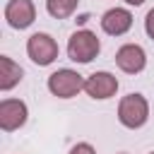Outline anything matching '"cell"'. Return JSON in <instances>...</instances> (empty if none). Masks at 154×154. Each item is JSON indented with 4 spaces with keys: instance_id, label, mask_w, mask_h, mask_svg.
Masks as SVG:
<instances>
[{
    "instance_id": "cell-7",
    "label": "cell",
    "mask_w": 154,
    "mask_h": 154,
    "mask_svg": "<svg viewBox=\"0 0 154 154\" xmlns=\"http://www.w3.org/2000/svg\"><path fill=\"white\" fill-rule=\"evenodd\" d=\"M5 19L12 29H26L36 19V7L31 0H10L5 5Z\"/></svg>"
},
{
    "instance_id": "cell-1",
    "label": "cell",
    "mask_w": 154,
    "mask_h": 154,
    "mask_svg": "<svg viewBox=\"0 0 154 154\" xmlns=\"http://www.w3.org/2000/svg\"><path fill=\"white\" fill-rule=\"evenodd\" d=\"M149 118V103L142 94H128L120 99L118 103V120L120 125L130 128V130H137L147 123Z\"/></svg>"
},
{
    "instance_id": "cell-6",
    "label": "cell",
    "mask_w": 154,
    "mask_h": 154,
    "mask_svg": "<svg viewBox=\"0 0 154 154\" xmlns=\"http://www.w3.org/2000/svg\"><path fill=\"white\" fill-rule=\"evenodd\" d=\"M116 65H118L123 72H128V75H137V72H142L144 65H147V53H144V48L137 46V43H125V46H120L118 53H116Z\"/></svg>"
},
{
    "instance_id": "cell-15",
    "label": "cell",
    "mask_w": 154,
    "mask_h": 154,
    "mask_svg": "<svg viewBox=\"0 0 154 154\" xmlns=\"http://www.w3.org/2000/svg\"><path fill=\"white\" fill-rule=\"evenodd\" d=\"M152 154H154V152H152Z\"/></svg>"
},
{
    "instance_id": "cell-13",
    "label": "cell",
    "mask_w": 154,
    "mask_h": 154,
    "mask_svg": "<svg viewBox=\"0 0 154 154\" xmlns=\"http://www.w3.org/2000/svg\"><path fill=\"white\" fill-rule=\"evenodd\" d=\"M144 29H147V34H149V38H154V7L147 12V17H144Z\"/></svg>"
},
{
    "instance_id": "cell-2",
    "label": "cell",
    "mask_w": 154,
    "mask_h": 154,
    "mask_svg": "<svg viewBox=\"0 0 154 154\" xmlns=\"http://www.w3.org/2000/svg\"><path fill=\"white\" fill-rule=\"evenodd\" d=\"M99 51H101V43L96 38V34L89 31V29L75 31L67 41V55L75 63H91L99 55Z\"/></svg>"
},
{
    "instance_id": "cell-4",
    "label": "cell",
    "mask_w": 154,
    "mask_h": 154,
    "mask_svg": "<svg viewBox=\"0 0 154 154\" xmlns=\"http://www.w3.org/2000/svg\"><path fill=\"white\" fill-rule=\"evenodd\" d=\"M26 53L29 58L36 63V65H51L55 58H58V43L51 34H43V31H36L29 36L26 41Z\"/></svg>"
},
{
    "instance_id": "cell-11",
    "label": "cell",
    "mask_w": 154,
    "mask_h": 154,
    "mask_svg": "<svg viewBox=\"0 0 154 154\" xmlns=\"http://www.w3.org/2000/svg\"><path fill=\"white\" fill-rule=\"evenodd\" d=\"M77 5H79V0H46V10L55 19H67L77 10Z\"/></svg>"
},
{
    "instance_id": "cell-10",
    "label": "cell",
    "mask_w": 154,
    "mask_h": 154,
    "mask_svg": "<svg viewBox=\"0 0 154 154\" xmlns=\"http://www.w3.org/2000/svg\"><path fill=\"white\" fill-rule=\"evenodd\" d=\"M24 77V70L7 55H0V89L10 91L12 87H17Z\"/></svg>"
},
{
    "instance_id": "cell-8",
    "label": "cell",
    "mask_w": 154,
    "mask_h": 154,
    "mask_svg": "<svg viewBox=\"0 0 154 154\" xmlns=\"http://www.w3.org/2000/svg\"><path fill=\"white\" fill-rule=\"evenodd\" d=\"M84 91H87L91 99H111V96H116V91H118V79H116V75H111V72H106V70L94 72V75L87 77Z\"/></svg>"
},
{
    "instance_id": "cell-5",
    "label": "cell",
    "mask_w": 154,
    "mask_h": 154,
    "mask_svg": "<svg viewBox=\"0 0 154 154\" xmlns=\"http://www.w3.org/2000/svg\"><path fill=\"white\" fill-rule=\"evenodd\" d=\"M26 103L19 99H2L0 101V128L5 132H12L26 123Z\"/></svg>"
},
{
    "instance_id": "cell-14",
    "label": "cell",
    "mask_w": 154,
    "mask_h": 154,
    "mask_svg": "<svg viewBox=\"0 0 154 154\" xmlns=\"http://www.w3.org/2000/svg\"><path fill=\"white\" fill-rule=\"evenodd\" d=\"M125 2H128V5H135V7H137V5H142L144 0H125Z\"/></svg>"
},
{
    "instance_id": "cell-12",
    "label": "cell",
    "mask_w": 154,
    "mask_h": 154,
    "mask_svg": "<svg viewBox=\"0 0 154 154\" xmlns=\"http://www.w3.org/2000/svg\"><path fill=\"white\" fill-rule=\"evenodd\" d=\"M70 154H96V152H94V147L89 142H79V144H75L70 149Z\"/></svg>"
},
{
    "instance_id": "cell-9",
    "label": "cell",
    "mask_w": 154,
    "mask_h": 154,
    "mask_svg": "<svg viewBox=\"0 0 154 154\" xmlns=\"http://www.w3.org/2000/svg\"><path fill=\"white\" fill-rule=\"evenodd\" d=\"M130 26H132V14L125 7H113L101 17V29L111 36H123L125 31H130Z\"/></svg>"
},
{
    "instance_id": "cell-3",
    "label": "cell",
    "mask_w": 154,
    "mask_h": 154,
    "mask_svg": "<svg viewBox=\"0 0 154 154\" xmlns=\"http://www.w3.org/2000/svg\"><path fill=\"white\" fill-rule=\"evenodd\" d=\"M84 82L87 79L77 70L63 67V70H55L48 77V91L53 96H58V99H72V96H77L84 89Z\"/></svg>"
}]
</instances>
